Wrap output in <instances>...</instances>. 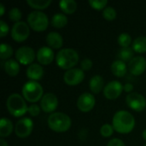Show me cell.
<instances>
[{
  "label": "cell",
  "instance_id": "obj_1",
  "mask_svg": "<svg viewBox=\"0 0 146 146\" xmlns=\"http://www.w3.org/2000/svg\"><path fill=\"white\" fill-rule=\"evenodd\" d=\"M112 126L119 133H129L135 127V118L127 110H119L113 116Z\"/></svg>",
  "mask_w": 146,
  "mask_h": 146
},
{
  "label": "cell",
  "instance_id": "obj_2",
  "mask_svg": "<svg viewBox=\"0 0 146 146\" xmlns=\"http://www.w3.org/2000/svg\"><path fill=\"white\" fill-rule=\"evenodd\" d=\"M56 64L62 69H71L79 62L78 52L72 48H64L60 50L56 56Z\"/></svg>",
  "mask_w": 146,
  "mask_h": 146
},
{
  "label": "cell",
  "instance_id": "obj_3",
  "mask_svg": "<svg viewBox=\"0 0 146 146\" xmlns=\"http://www.w3.org/2000/svg\"><path fill=\"white\" fill-rule=\"evenodd\" d=\"M6 106L8 111L15 117L24 115L28 110L25 98L18 93H12L8 97Z\"/></svg>",
  "mask_w": 146,
  "mask_h": 146
},
{
  "label": "cell",
  "instance_id": "obj_4",
  "mask_svg": "<svg viewBox=\"0 0 146 146\" xmlns=\"http://www.w3.org/2000/svg\"><path fill=\"white\" fill-rule=\"evenodd\" d=\"M72 124L70 117L62 112H54L48 117L49 127L57 133L68 131Z\"/></svg>",
  "mask_w": 146,
  "mask_h": 146
},
{
  "label": "cell",
  "instance_id": "obj_5",
  "mask_svg": "<svg viewBox=\"0 0 146 146\" xmlns=\"http://www.w3.org/2000/svg\"><path fill=\"white\" fill-rule=\"evenodd\" d=\"M42 86L34 80H29L26 82L22 87V96L23 98L30 103H36L41 100L43 95Z\"/></svg>",
  "mask_w": 146,
  "mask_h": 146
},
{
  "label": "cell",
  "instance_id": "obj_6",
  "mask_svg": "<svg viewBox=\"0 0 146 146\" xmlns=\"http://www.w3.org/2000/svg\"><path fill=\"white\" fill-rule=\"evenodd\" d=\"M27 23L29 27L36 32L44 31L49 25V19L46 14L41 10H34L28 14Z\"/></svg>",
  "mask_w": 146,
  "mask_h": 146
},
{
  "label": "cell",
  "instance_id": "obj_7",
  "mask_svg": "<svg viewBox=\"0 0 146 146\" xmlns=\"http://www.w3.org/2000/svg\"><path fill=\"white\" fill-rule=\"evenodd\" d=\"M29 25L25 21H18L15 22L11 28V37L16 42H23L25 41L29 34H30V28Z\"/></svg>",
  "mask_w": 146,
  "mask_h": 146
},
{
  "label": "cell",
  "instance_id": "obj_8",
  "mask_svg": "<svg viewBox=\"0 0 146 146\" xmlns=\"http://www.w3.org/2000/svg\"><path fill=\"white\" fill-rule=\"evenodd\" d=\"M33 129V122L30 118L24 117L20 119L15 126V133L17 137L25 139L28 137Z\"/></svg>",
  "mask_w": 146,
  "mask_h": 146
},
{
  "label": "cell",
  "instance_id": "obj_9",
  "mask_svg": "<svg viewBox=\"0 0 146 146\" xmlns=\"http://www.w3.org/2000/svg\"><path fill=\"white\" fill-rule=\"evenodd\" d=\"M35 51L30 46H21L15 51V58L17 62L23 65H30L35 58Z\"/></svg>",
  "mask_w": 146,
  "mask_h": 146
},
{
  "label": "cell",
  "instance_id": "obj_10",
  "mask_svg": "<svg viewBox=\"0 0 146 146\" xmlns=\"http://www.w3.org/2000/svg\"><path fill=\"white\" fill-rule=\"evenodd\" d=\"M127 106L134 111H142L146 106L145 98L138 92H131L126 98Z\"/></svg>",
  "mask_w": 146,
  "mask_h": 146
},
{
  "label": "cell",
  "instance_id": "obj_11",
  "mask_svg": "<svg viewBox=\"0 0 146 146\" xmlns=\"http://www.w3.org/2000/svg\"><path fill=\"white\" fill-rule=\"evenodd\" d=\"M124 90V86L118 80H112L109 82L104 88V95L106 98L113 100L120 97L122 91Z\"/></svg>",
  "mask_w": 146,
  "mask_h": 146
},
{
  "label": "cell",
  "instance_id": "obj_12",
  "mask_svg": "<svg viewBox=\"0 0 146 146\" xmlns=\"http://www.w3.org/2000/svg\"><path fill=\"white\" fill-rule=\"evenodd\" d=\"M85 78L84 71L81 68H71L67 70L63 74V80L67 85L76 86L80 84Z\"/></svg>",
  "mask_w": 146,
  "mask_h": 146
},
{
  "label": "cell",
  "instance_id": "obj_13",
  "mask_svg": "<svg viewBox=\"0 0 146 146\" xmlns=\"http://www.w3.org/2000/svg\"><path fill=\"white\" fill-rule=\"evenodd\" d=\"M58 106L57 97L51 92L45 93L40 100V108L46 113H52Z\"/></svg>",
  "mask_w": 146,
  "mask_h": 146
},
{
  "label": "cell",
  "instance_id": "obj_14",
  "mask_svg": "<svg viewBox=\"0 0 146 146\" xmlns=\"http://www.w3.org/2000/svg\"><path fill=\"white\" fill-rule=\"evenodd\" d=\"M96 104V98L93 94L89 92L82 93L77 100V107L82 112H88L92 110Z\"/></svg>",
  "mask_w": 146,
  "mask_h": 146
},
{
  "label": "cell",
  "instance_id": "obj_15",
  "mask_svg": "<svg viewBox=\"0 0 146 146\" xmlns=\"http://www.w3.org/2000/svg\"><path fill=\"white\" fill-rule=\"evenodd\" d=\"M128 69L133 75H140L146 69V59L144 56H134L128 62Z\"/></svg>",
  "mask_w": 146,
  "mask_h": 146
},
{
  "label": "cell",
  "instance_id": "obj_16",
  "mask_svg": "<svg viewBox=\"0 0 146 146\" xmlns=\"http://www.w3.org/2000/svg\"><path fill=\"white\" fill-rule=\"evenodd\" d=\"M55 57L54 51L50 47L43 46L38 49L37 52V59L39 63L43 65H48L53 62Z\"/></svg>",
  "mask_w": 146,
  "mask_h": 146
},
{
  "label": "cell",
  "instance_id": "obj_17",
  "mask_svg": "<svg viewBox=\"0 0 146 146\" xmlns=\"http://www.w3.org/2000/svg\"><path fill=\"white\" fill-rule=\"evenodd\" d=\"M27 76L31 80H38L44 76V71L43 67L38 63H32L27 68Z\"/></svg>",
  "mask_w": 146,
  "mask_h": 146
},
{
  "label": "cell",
  "instance_id": "obj_18",
  "mask_svg": "<svg viewBox=\"0 0 146 146\" xmlns=\"http://www.w3.org/2000/svg\"><path fill=\"white\" fill-rule=\"evenodd\" d=\"M47 44L53 49H59L63 44V38L57 32H50L46 36Z\"/></svg>",
  "mask_w": 146,
  "mask_h": 146
},
{
  "label": "cell",
  "instance_id": "obj_19",
  "mask_svg": "<svg viewBox=\"0 0 146 146\" xmlns=\"http://www.w3.org/2000/svg\"><path fill=\"white\" fill-rule=\"evenodd\" d=\"M3 69L8 75L14 77L16 76L20 72V64L17 60L9 59L3 64Z\"/></svg>",
  "mask_w": 146,
  "mask_h": 146
},
{
  "label": "cell",
  "instance_id": "obj_20",
  "mask_svg": "<svg viewBox=\"0 0 146 146\" xmlns=\"http://www.w3.org/2000/svg\"><path fill=\"white\" fill-rule=\"evenodd\" d=\"M104 78L99 75V74H96V75H93L90 81H89V87H90V90L97 94V93H99L103 88H104Z\"/></svg>",
  "mask_w": 146,
  "mask_h": 146
},
{
  "label": "cell",
  "instance_id": "obj_21",
  "mask_svg": "<svg viewBox=\"0 0 146 146\" xmlns=\"http://www.w3.org/2000/svg\"><path fill=\"white\" fill-rule=\"evenodd\" d=\"M111 71L117 77H123L127 71V67L123 61L119 59L115 60L111 64Z\"/></svg>",
  "mask_w": 146,
  "mask_h": 146
},
{
  "label": "cell",
  "instance_id": "obj_22",
  "mask_svg": "<svg viewBox=\"0 0 146 146\" xmlns=\"http://www.w3.org/2000/svg\"><path fill=\"white\" fill-rule=\"evenodd\" d=\"M13 132V123L12 121L5 117H3L0 121V137L6 138L11 134Z\"/></svg>",
  "mask_w": 146,
  "mask_h": 146
},
{
  "label": "cell",
  "instance_id": "obj_23",
  "mask_svg": "<svg viewBox=\"0 0 146 146\" xmlns=\"http://www.w3.org/2000/svg\"><path fill=\"white\" fill-rule=\"evenodd\" d=\"M60 9L65 14H73L77 9V3L74 0H61L59 2Z\"/></svg>",
  "mask_w": 146,
  "mask_h": 146
},
{
  "label": "cell",
  "instance_id": "obj_24",
  "mask_svg": "<svg viewBox=\"0 0 146 146\" xmlns=\"http://www.w3.org/2000/svg\"><path fill=\"white\" fill-rule=\"evenodd\" d=\"M68 24V17L62 13H56L51 18V25L56 28H62Z\"/></svg>",
  "mask_w": 146,
  "mask_h": 146
},
{
  "label": "cell",
  "instance_id": "obj_25",
  "mask_svg": "<svg viewBox=\"0 0 146 146\" xmlns=\"http://www.w3.org/2000/svg\"><path fill=\"white\" fill-rule=\"evenodd\" d=\"M134 50H133V48L131 47H121L118 53H117V57L119 58V60L125 62H130L134 56Z\"/></svg>",
  "mask_w": 146,
  "mask_h": 146
},
{
  "label": "cell",
  "instance_id": "obj_26",
  "mask_svg": "<svg viewBox=\"0 0 146 146\" xmlns=\"http://www.w3.org/2000/svg\"><path fill=\"white\" fill-rule=\"evenodd\" d=\"M133 50L138 53H144L146 51V37L139 36L133 41Z\"/></svg>",
  "mask_w": 146,
  "mask_h": 146
},
{
  "label": "cell",
  "instance_id": "obj_27",
  "mask_svg": "<svg viewBox=\"0 0 146 146\" xmlns=\"http://www.w3.org/2000/svg\"><path fill=\"white\" fill-rule=\"evenodd\" d=\"M27 3L32 8L39 10L47 8L51 3V0H27Z\"/></svg>",
  "mask_w": 146,
  "mask_h": 146
},
{
  "label": "cell",
  "instance_id": "obj_28",
  "mask_svg": "<svg viewBox=\"0 0 146 146\" xmlns=\"http://www.w3.org/2000/svg\"><path fill=\"white\" fill-rule=\"evenodd\" d=\"M13 55V49L12 47L5 43L1 44L0 45V58L2 60H5L9 58Z\"/></svg>",
  "mask_w": 146,
  "mask_h": 146
},
{
  "label": "cell",
  "instance_id": "obj_29",
  "mask_svg": "<svg viewBox=\"0 0 146 146\" xmlns=\"http://www.w3.org/2000/svg\"><path fill=\"white\" fill-rule=\"evenodd\" d=\"M118 43L122 48L129 47V45L132 43V38L130 34L127 33H121L118 37Z\"/></svg>",
  "mask_w": 146,
  "mask_h": 146
},
{
  "label": "cell",
  "instance_id": "obj_30",
  "mask_svg": "<svg viewBox=\"0 0 146 146\" xmlns=\"http://www.w3.org/2000/svg\"><path fill=\"white\" fill-rule=\"evenodd\" d=\"M117 13L115 8L112 6H108L103 10V16L108 21H113L116 18Z\"/></svg>",
  "mask_w": 146,
  "mask_h": 146
},
{
  "label": "cell",
  "instance_id": "obj_31",
  "mask_svg": "<svg viewBox=\"0 0 146 146\" xmlns=\"http://www.w3.org/2000/svg\"><path fill=\"white\" fill-rule=\"evenodd\" d=\"M21 16H22V13L21 9L17 7H14L9 11V18L13 21H15V22L20 21Z\"/></svg>",
  "mask_w": 146,
  "mask_h": 146
},
{
  "label": "cell",
  "instance_id": "obj_32",
  "mask_svg": "<svg viewBox=\"0 0 146 146\" xmlns=\"http://www.w3.org/2000/svg\"><path fill=\"white\" fill-rule=\"evenodd\" d=\"M88 3L92 9H95L97 10H101L103 9H104L106 8V5L108 4L107 0H89Z\"/></svg>",
  "mask_w": 146,
  "mask_h": 146
},
{
  "label": "cell",
  "instance_id": "obj_33",
  "mask_svg": "<svg viewBox=\"0 0 146 146\" xmlns=\"http://www.w3.org/2000/svg\"><path fill=\"white\" fill-rule=\"evenodd\" d=\"M114 127L112 125L109 124V123H106V124H104L101 128H100V134L104 137V138H108V137H110L113 133H114Z\"/></svg>",
  "mask_w": 146,
  "mask_h": 146
},
{
  "label": "cell",
  "instance_id": "obj_34",
  "mask_svg": "<svg viewBox=\"0 0 146 146\" xmlns=\"http://www.w3.org/2000/svg\"><path fill=\"white\" fill-rule=\"evenodd\" d=\"M40 110L41 108L36 104H33L30 106H28V110L27 112L32 115V116H38L40 114Z\"/></svg>",
  "mask_w": 146,
  "mask_h": 146
},
{
  "label": "cell",
  "instance_id": "obj_35",
  "mask_svg": "<svg viewBox=\"0 0 146 146\" xmlns=\"http://www.w3.org/2000/svg\"><path fill=\"white\" fill-rule=\"evenodd\" d=\"M92 65H93V62L89 58H85L80 62V68L83 71L90 70L92 68Z\"/></svg>",
  "mask_w": 146,
  "mask_h": 146
},
{
  "label": "cell",
  "instance_id": "obj_36",
  "mask_svg": "<svg viewBox=\"0 0 146 146\" xmlns=\"http://www.w3.org/2000/svg\"><path fill=\"white\" fill-rule=\"evenodd\" d=\"M9 25L3 20H0V37L3 38L4 36H6L9 33Z\"/></svg>",
  "mask_w": 146,
  "mask_h": 146
},
{
  "label": "cell",
  "instance_id": "obj_37",
  "mask_svg": "<svg viewBox=\"0 0 146 146\" xmlns=\"http://www.w3.org/2000/svg\"><path fill=\"white\" fill-rule=\"evenodd\" d=\"M107 146H126L125 145V143L120 139H110L108 144Z\"/></svg>",
  "mask_w": 146,
  "mask_h": 146
},
{
  "label": "cell",
  "instance_id": "obj_38",
  "mask_svg": "<svg viewBox=\"0 0 146 146\" xmlns=\"http://www.w3.org/2000/svg\"><path fill=\"white\" fill-rule=\"evenodd\" d=\"M133 90V85L132 83H126L124 85V91L127 92L131 93V92Z\"/></svg>",
  "mask_w": 146,
  "mask_h": 146
},
{
  "label": "cell",
  "instance_id": "obj_39",
  "mask_svg": "<svg viewBox=\"0 0 146 146\" xmlns=\"http://www.w3.org/2000/svg\"><path fill=\"white\" fill-rule=\"evenodd\" d=\"M4 10H5L4 5H3V3H0V16H3V15Z\"/></svg>",
  "mask_w": 146,
  "mask_h": 146
},
{
  "label": "cell",
  "instance_id": "obj_40",
  "mask_svg": "<svg viewBox=\"0 0 146 146\" xmlns=\"http://www.w3.org/2000/svg\"><path fill=\"white\" fill-rule=\"evenodd\" d=\"M0 146H8V143L3 138H1L0 139Z\"/></svg>",
  "mask_w": 146,
  "mask_h": 146
},
{
  "label": "cell",
  "instance_id": "obj_41",
  "mask_svg": "<svg viewBox=\"0 0 146 146\" xmlns=\"http://www.w3.org/2000/svg\"><path fill=\"white\" fill-rule=\"evenodd\" d=\"M142 137H143V139L146 140V129H145L144 131H143V133H142Z\"/></svg>",
  "mask_w": 146,
  "mask_h": 146
},
{
  "label": "cell",
  "instance_id": "obj_42",
  "mask_svg": "<svg viewBox=\"0 0 146 146\" xmlns=\"http://www.w3.org/2000/svg\"><path fill=\"white\" fill-rule=\"evenodd\" d=\"M144 146H146V144H145V145H144Z\"/></svg>",
  "mask_w": 146,
  "mask_h": 146
}]
</instances>
